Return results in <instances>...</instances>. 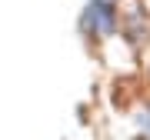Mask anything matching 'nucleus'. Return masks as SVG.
<instances>
[{
	"mask_svg": "<svg viewBox=\"0 0 150 140\" xmlns=\"http://www.w3.org/2000/svg\"><path fill=\"white\" fill-rule=\"evenodd\" d=\"M140 127H144L147 134H150V110H147V113H140Z\"/></svg>",
	"mask_w": 150,
	"mask_h": 140,
	"instance_id": "2",
	"label": "nucleus"
},
{
	"mask_svg": "<svg viewBox=\"0 0 150 140\" xmlns=\"http://www.w3.org/2000/svg\"><path fill=\"white\" fill-rule=\"evenodd\" d=\"M83 27H90L93 33H113L117 27V10L110 0H93L83 13Z\"/></svg>",
	"mask_w": 150,
	"mask_h": 140,
	"instance_id": "1",
	"label": "nucleus"
}]
</instances>
